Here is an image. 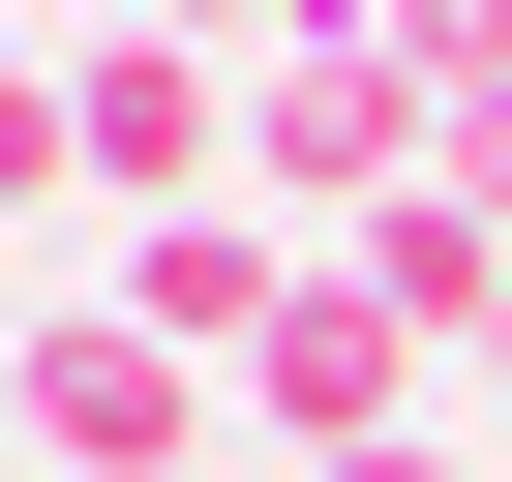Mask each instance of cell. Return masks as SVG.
I'll use <instances>...</instances> for the list:
<instances>
[{"instance_id": "1", "label": "cell", "mask_w": 512, "mask_h": 482, "mask_svg": "<svg viewBox=\"0 0 512 482\" xmlns=\"http://www.w3.org/2000/svg\"><path fill=\"white\" fill-rule=\"evenodd\" d=\"M31 452H61V482H272V452H241V392L151 362L121 302H31Z\"/></svg>"}, {"instance_id": "2", "label": "cell", "mask_w": 512, "mask_h": 482, "mask_svg": "<svg viewBox=\"0 0 512 482\" xmlns=\"http://www.w3.org/2000/svg\"><path fill=\"white\" fill-rule=\"evenodd\" d=\"M61 91H91V211H121V241H151V211H241V61H211V31H91Z\"/></svg>"}, {"instance_id": "3", "label": "cell", "mask_w": 512, "mask_h": 482, "mask_svg": "<svg viewBox=\"0 0 512 482\" xmlns=\"http://www.w3.org/2000/svg\"><path fill=\"white\" fill-rule=\"evenodd\" d=\"M422 91H452V211H512V0H422Z\"/></svg>"}, {"instance_id": "4", "label": "cell", "mask_w": 512, "mask_h": 482, "mask_svg": "<svg viewBox=\"0 0 512 482\" xmlns=\"http://www.w3.org/2000/svg\"><path fill=\"white\" fill-rule=\"evenodd\" d=\"M61 181H91V91H61V61H0V211H61Z\"/></svg>"}, {"instance_id": "5", "label": "cell", "mask_w": 512, "mask_h": 482, "mask_svg": "<svg viewBox=\"0 0 512 482\" xmlns=\"http://www.w3.org/2000/svg\"><path fill=\"white\" fill-rule=\"evenodd\" d=\"M0 452H31V332H0Z\"/></svg>"}]
</instances>
